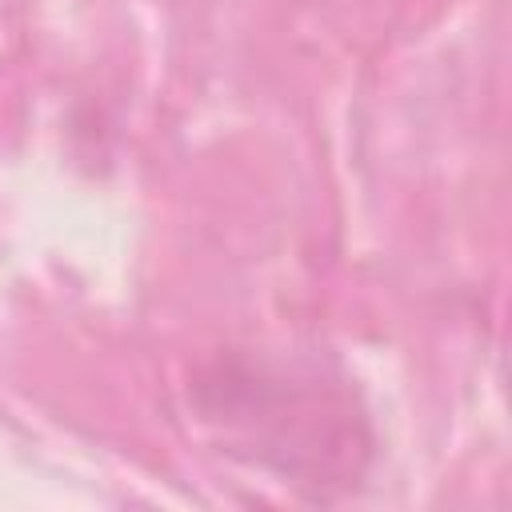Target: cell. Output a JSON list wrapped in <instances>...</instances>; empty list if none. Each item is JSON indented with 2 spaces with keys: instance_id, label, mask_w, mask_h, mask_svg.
<instances>
[{
  "instance_id": "cell-1",
  "label": "cell",
  "mask_w": 512,
  "mask_h": 512,
  "mask_svg": "<svg viewBox=\"0 0 512 512\" xmlns=\"http://www.w3.org/2000/svg\"><path fill=\"white\" fill-rule=\"evenodd\" d=\"M192 404L224 448L256 468L328 496L364 476L372 436L344 376L316 360L272 352L216 356L192 384Z\"/></svg>"
}]
</instances>
